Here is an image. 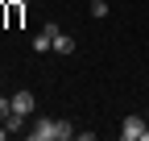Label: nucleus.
Instances as JSON below:
<instances>
[{"instance_id": "8", "label": "nucleus", "mask_w": 149, "mask_h": 141, "mask_svg": "<svg viewBox=\"0 0 149 141\" xmlns=\"http://www.w3.org/2000/svg\"><path fill=\"white\" fill-rule=\"evenodd\" d=\"M8 116H13V96H8V100L0 96V120H8Z\"/></svg>"}, {"instance_id": "6", "label": "nucleus", "mask_w": 149, "mask_h": 141, "mask_svg": "<svg viewBox=\"0 0 149 141\" xmlns=\"http://www.w3.org/2000/svg\"><path fill=\"white\" fill-rule=\"evenodd\" d=\"M25 4H29V0H8V25H21V17H25Z\"/></svg>"}, {"instance_id": "5", "label": "nucleus", "mask_w": 149, "mask_h": 141, "mask_svg": "<svg viewBox=\"0 0 149 141\" xmlns=\"http://www.w3.org/2000/svg\"><path fill=\"white\" fill-rule=\"evenodd\" d=\"M74 46H79V42H74L70 33H62V29L54 33V50H58V54H74Z\"/></svg>"}, {"instance_id": "11", "label": "nucleus", "mask_w": 149, "mask_h": 141, "mask_svg": "<svg viewBox=\"0 0 149 141\" xmlns=\"http://www.w3.org/2000/svg\"><path fill=\"white\" fill-rule=\"evenodd\" d=\"M145 141H149V129H145Z\"/></svg>"}, {"instance_id": "4", "label": "nucleus", "mask_w": 149, "mask_h": 141, "mask_svg": "<svg viewBox=\"0 0 149 141\" xmlns=\"http://www.w3.org/2000/svg\"><path fill=\"white\" fill-rule=\"evenodd\" d=\"M33 108H37L33 91H17V96H13V112H17V116H33Z\"/></svg>"}, {"instance_id": "2", "label": "nucleus", "mask_w": 149, "mask_h": 141, "mask_svg": "<svg viewBox=\"0 0 149 141\" xmlns=\"http://www.w3.org/2000/svg\"><path fill=\"white\" fill-rule=\"evenodd\" d=\"M145 129H149L145 116H124V125H120V141H145Z\"/></svg>"}, {"instance_id": "3", "label": "nucleus", "mask_w": 149, "mask_h": 141, "mask_svg": "<svg viewBox=\"0 0 149 141\" xmlns=\"http://www.w3.org/2000/svg\"><path fill=\"white\" fill-rule=\"evenodd\" d=\"M54 33H58V25H46V29H37V33H33V50H37V54L54 50Z\"/></svg>"}, {"instance_id": "1", "label": "nucleus", "mask_w": 149, "mask_h": 141, "mask_svg": "<svg viewBox=\"0 0 149 141\" xmlns=\"http://www.w3.org/2000/svg\"><path fill=\"white\" fill-rule=\"evenodd\" d=\"M66 137H74L70 120H37L29 129V141H66Z\"/></svg>"}, {"instance_id": "10", "label": "nucleus", "mask_w": 149, "mask_h": 141, "mask_svg": "<svg viewBox=\"0 0 149 141\" xmlns=\"http://www.w3.org/2000/svg\"><path fill=\"white\" fill-rule=\"evenodd\" d=\"M145 120H149V108H145Z\"/></svg>"}, {"instance_id": "9", "label": "nucleus", "mask_w": 149, "mask_h": 141, "mask_svg": "<svg viewBox=\"0 0 149 141\" xmlns=\"http://www.w3.org/2000/svg\"><path fill=\"white\" fill-rule=\"evenodd\" d=\"M91 17H108V0H91Z\"/></svg>"}, {"instance_id": "7", "label": "nucleus", "mask_w": 149, "mask_h": 141, "mask_svg": "<svg viewBox=\"0 0 149 141\" xmlns=\"http://www.w3.org/2000/svg\"><path fill=\"white\" fill-rule=\"evenodd\" d=\"M4 125H8V133H21V129H25V116H17V112H13Z\"/></svg>"}]
</instances>
